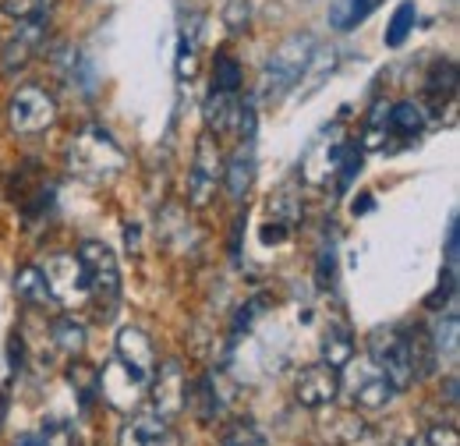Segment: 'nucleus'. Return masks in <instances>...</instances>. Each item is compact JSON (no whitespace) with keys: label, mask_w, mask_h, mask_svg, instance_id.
<instances>
[{"label":"nucleus","mask_w":460,"mask_h":446,"mask_svg":"<svg viewBox=\"0 0 460 446\" xmlns=\"http://www.w3.org/2000/svg\"><path fill=\"white\" fill-rule=\"evenodd\" d=\"M421 128H425V113H421L418 103H411V100H403V103H397V107H390V113H386V131H390V135L418 138Z\"/></svg>","instance_id":"a211bd4d"},{"label":"nucleus","mask_w":460,"mask_h":446,"mask_svg":"<svg viewBox=\"0 0 460 446\" xmlns=\"http://www.w3.org/2000/svg\"><path fill=\"white\" fill-rule=\"evenodd\" d=\"M202 22L195 18L191 25H184L181 43H177V78H195L199 71V47H202Z\"/></svg>","instance_id":"6ab92c4d"},{"label":"nucleus","mask_w":460,"mask_h":446,"mask_svg":"<svg viewBox=\"0 0 460 446\" xmlns=\"http://www.w3.org/2000/svg\"><path fill=\"white\" fill-rule=\"evenodd\" d=\"M262 433L252 418H234L220 429V446H262Z\"/></svg>","instance_id":"b1692460"},{"label":"nucleus","mask_w":460,"mask_h":446,"mask_svg":"<svg viewBox=\"0 0 460 446\" xmlns=\"http://www.w3.org/2000/svg\"><path fill=\"white\" fill-rule=\"evenodd\" d=\"M149 397H153V411L173 418L184 411L188 404V379H184V369L177 361H164L153 369V379H149Z\"/></svg>","instance_id":"1a4fd4ad"},{"label":"nucleus","mask_w":460,"mask_h":446,"mask_svg":"<svg viewBox=\"0 0 460 446\" xmlns=\"http://www.w3.org/2000/svg\"><path fill=\"white\" fill-rule=\"evenodd\" d=\"M149 390V383H142L138 376H131L120 361H114L111 369H103L100 372V393L107 397V404L111 407H120V411H128L142 393Z\"/></svg>","instance_id":"4468645a"},{"label":"nucleus","mask_w":460,"mask_h":446,"mask_svg":"<svg viewBox=\"0 0 460 446\" xmlns=\"http://www.w3.org/2000/svg\"><path fill=\"white\" fill-rule=\"evenodd\" d=\"M294 223H297V202L290 199L288 192H280V195L270 202V220H266V230H262V241H266V245L288 241Z\"/></svg>","instance_id":"dca6fc26"},{"label":"nucleus","mask_w":460,"mask_h":446,"mask_svg":"<svg viewBox=\"0 0 460 446\" xmlns=\"http://www.w3.org/2000/svg\"><path fill=\"white\" fill-rule=\"evenodd\" d=\"M117 446H181V436L173 433V425L164 415L142 411V415H131L120 425Z\"/></svg>","instance_id":"9b49d317"},{"label":"nucleus","mask_w":460,"mask_h":446,"mask_svg":"<svg viewBox=\"0 0 460 446\" xmlns=\"http://www.w3.org/2000/svg\"><path fill=\"white\" fill-rule=\"evenodd\" d=\"M213 93H227V96L241 93V64L230 54H220L213 64Z\"/></svg>","instance_id":"393cba45"},{"label":"nucleus","mask_w":460,"mask_h":446,"mask_svg":"<svg viewBox=\"0 0 460 446\" xmlns=\"http://www.w3.org/2000/svg\"><path fill=\"white\" fill-rule=\"evenodd\" d=\"M40 436H43V446H82L75 425H67V422H43Z\"/></svg>","instance_id":"bb28decb"},{"label":"nucleus","mask_w":460,"mask_h":446,"mask_svg":"<svg viewBox=\"0 0 460 446\" xmlns=\"http://www.w3.org/2000/svg\"><path fill=\"white\" fill-rule=\"evenodd\" d=\"M333 273H337V259H333V248H330V252L323 248V259H319V283H323V287H333Z\"/></svg>","instance_id":"7c9ffc66"},{"label":"nucleus","mask_w":460,"mask_h":446,"mask_svg":"<svg viewBox=\"0 0 460 446\" xmlns=\"http://www.w3.org/2000/svg\"><path fill=\"white\" fill-rule=\"evenodd\" d=\"M224 181V160H220V142L213 135H202L195 146V160L188 170V199L191 206H209V199L217 195V184Z\"/></svg>","instance_id":"0eeeda50"},{"label":"nucleus","mask_w":460,"mask_h":446,"mask_svg":"<svg viewBox=\"0 0 460 446\" xmlns=\"http://www.w3.org/2000/svg\"><path fill=\"white\" fill-rule=\"evenodd\" d=\"M368 358L383 369V376L390 379V387L401 393L418 383V369H414V351H411V336L397 326H379L368 336Z\"/></svg>","instance_id":"f03ea898"},{"label":"nucleus","mask_w":460,"mask_h":446,"mask_svg":"<svg viewBox=\"0 0 460 446\" xmlns=\"http://www.w3.org/2000/svg\"><path fill=\"white\" fill-rule=\"evenodd\" d=\"M114 354H117V361H120L131 376H138L142 383L153 379V369H156V347H153V340L142 334V330L124 326V330L117 334Z\"/></svg>","instance_id":"f8f14e48"},{"label":"nucleus","mask_w":460,"mask_h":446,"mask_svg":"<svg viewBox=\"0 0 460 446\" xmlns=\"http://www.w3.org/2000/svg\"><path fill=\"white\" fill-rule=\"evenodd\" d=\"M40 273H43L47 298H50V301H58L64 308H78V305L89 301V283H85L78 255L58 252V255H50V259L40 266Z\"/></svg>","instance_id":"423d86ee"},{"label":"nucleus","mask_w":460,"mask_h":446,"mask_svg":"<svg viewBox=\"0 0 460 446\" xmlns=\"http://www.w3.org/2000/svg\"><path fill=\"white\" fill-rule=\"evenodd\" d=\"M414 18H418L414 4H401V7H397L394 22H390V32H386V47H401L403 40L411 36V29H414Z\"/></svg>","instance_id":"a878e982"},{"label":"nucleus","mask_w":460,"mask_h":446,"mask_svg":"<svg viewBox=\"0 0 460 446\" xmlns=\"http://www.w3.org/2000/svg\"><path fill=\"white\" fill-rule=\"evenodd\" d=\"M58 120V103L43 85H22L7 100V124L18 135H40L54 128Z\"/></svg>","instance_id":"20e7f679"},{"label":"nucleus","mask_w":460,"mask_h":446,"mask_svg":"<svg viewBox=\"0 0 460 446\" xmlns=\"http://www.w3.org/2000/svg\"><path fill=\"white\" fill-rule=\"evenodd\" d=\"M50 336L58 340V347L67 351V354H82V347H85V326L75 323V316H58L50 323Z\"/></svg>","instance_id":"4be33fe9"},{"label":"nucleus","mask_w":460,"mask_h":446,"mask_svg":"<svg viewBox=\"0 0 460 446\" xmlns=\"http://www.w3.org/2000/svg\"><path fill=\"white\" fill-rule=\"evenodd\" d=\"M128 164V153L114 142L111 131H103L100 124L82 128L71 146H67V170L89 184H111L117 174Z\"/></svg>","instance_id":"f257e3e1"},{"label":"nucleus","mask_w":460,"mask_h":446,"mask_svg":"<svg viewBox=\"0 0 460 446\" xmlns=\"http://www.w3.org/2000/svg\"><path fill=\"white\" fill-rule=\"evenodd\" d=\"M224 22H227L230 32H244V25H248V0H230L227 11H224Z\"/></svg>","instance_id":"c756f323"},{"label":"nucleus","mask_w":460,"mask_h":446,"mask_svg":"<svg viewBox=\"0 0 460 446\" xmlns=\"http://www.w3.org/2000/svg\"><path fill=\"white\" fill-rule=\"evenodd\" d=\"M241 142H244V146L234 153L230 167L224 170L230 199H237V202L248 195V188H252V177H255V138H241Z\"/></svg>","instance_id":"2eb2a0df"},{"label":"nucleus","mask_w":460,"mask_h":446,"mask_svg":"<svg viewBox=\"0 0 460 446\" xmlns=\"http://www.w3.org/2000/svg\"><path fill=\"white\" fill-rule=\"evenodd\" d=\"M78 263H82V273L89 283V294H96L103 301H114L120 294V266H117L114 252L103 241H82Z\"/></svg>","instance_id":"6e6552de"},{"label":"nucleus","mask_w":460,"mask_h":446,"mask_svg":"<svg viewBox=\"0 0 460 446\" xmlns=\"http://www.w3.org/2000/svg\"><path fill=\"white\" fill-rule=\"evenodd\" d=\"M43 4L47 0H0V7L11 14V18H36V14H43Z\"/></svg>","instance_id":"c85d7f7f"},{"label":"nucleus","mask_w":460,"mask_h":446,"mask_svg":"<svg viewBox=\"0 0 460 446\" xmlns=\"http://www.w3.org/2000/svg\"><path fill=\"white\" fill-rule=\"evenodd\" d=\"M341 393H347V400L354 407L376 411V407H386L397 390L390 387V379L383 376V369L372 358H361V361L350 358L344 365V376H341Z\"/></svg>","instance_id":"39448f33"},{"label":"nucleus","mask_w":460,"mask_h":446,"mask_svg":"<svg viewBox=\"0 0 460 446\" xmlns=\"http://www.w3.org/2000/svg\"><path fill=\"white\" fill-rule=\"evenodd\" d=\"M43 36H47V29H43V14H36V18H22V25L14 29V36L4 43V71L25 67L32 57L40 54Z\"/></svg>","instance_id":"ddd939ff"},{"label":"nucleus","mask_w":460,"mask_h":446,"mask_svg":"<svg viewBox=\"0 0 460 446\" xmlns=\"http://www.w3.org/2000/svg\"><path fill=\"white\" fill-rule=\"evenodd\" d=\"M337 397H341V372L330 369L326 361L308 365V369L297 376V383H294V400H297L301 407H308V411L330 407Z\"/></svg>","instance_id":"9d476101"},{"label":"nucleus","mask_w":460,"mask_h":446,"mask_svg":"<svg viewBox=\"0 0 460 446\" xmlns=\"http://www.w3.org/2000/svg\"><path fill=\"white\" fill-rule=\"evenodd\" d=\"M14 294H18L22 301H29V305H47V301H50V298H47V283H43L40 266H25V270H18V277H14Z\"/></svg>","instance_id":"5701e85b"},{"label":"nucleus","mask_w":460,"mask_h":446,"mask_svg":"<svg viewBox=\"0 0 460 446\" xmlns=\"http://www.w3.org/2000/svg\"><path fill=\"white\" fill-rule=\"evenodd\" d=\"M67 379H71V387H78L82 404H89V400L96 397V390H100V376H96V372H89V365H71Z\"/></svg>","instance_id":"cd10ccee"},{"label":"nucleus","mask_w":460,"mask_h":446,"mask_svg":"<svg viewBox=\"0 0 460 446\" xmlns=\"http://www.w3.org/2000/svg\"><path fill=\"white\" fill-rule=\"evenodd\" d=\"M447 400L457 404V376H450V383H447Z\"/></svg>","instance_id":"473e14b6"},{"label":"nucleus","mask_w":460,"mask_h":446,"mask_svg":"<svg viewBox=\"0 0 460 446\" xmlns=\"http://www.w3.org/2000/svg\"><path fill=\"white\" fill-rule=\"evenodd\" d=\"M376 7H379V0H333V7H330V25L347 32V29H354L358 22H365Z\"/></svg>","instance_id":"aec40b11"},{"label":"nucleus","mask_w":460,"mask_h":446,"mask_svg":"<svg viewBox=\"0 0 460 446\" xmlns=\"http://www.w3.org/2000/svg\"><path fill=\"white\" fill-rule=\"evenodd\" d=\"M447 273H454L457 270V217L450 220V230H447Z\"/></svg>","instance_id":"2f4dec72"},{"label":"nucleus","mask_w":460,"mask_h":446,"mask_svg":"<svg viewBox=\"0 0 460 446\" xmlns=\"http://www.w3.org/2000/svg\"><path fill=\"white\" fill-rule=\"evenodd\" d=\"M237 113H241V103H237V96H227V93H209V100H206V120H209V128L217 131V135H224L230 124L237 120Z\"/></svg>","instance_id":"412c9836"},{"label":"nucleus","mask_w":460,"mask_h":446,"mask_svg":"<svg viewBox=\"0 0 460 446\" xmlns=\"http://www.w3.org/2000/svg\"><path fill=\"white\" fill-rule=\"evenodd\" d=\"M350 358H354V336H350V330L341 326V323H330L326 334H323V361L341 372Z\"/></svg>","instance_id":"f3484780"},{"label":"nucleus","mask_w":460,"mask_h":446,"mask_svg":"<svg viewBox=\"0 0 460 446\" xmlns=\"http://www.w3.org/2000/svg\"><path fill=\"white\" fill-rule=\"evenodd\" d=\"M407 446H432V443H429V440L421 436V440H414V443H407Z\"/></svg>","instance_id":"72a5a7b5"},{"label":"nucleus","mask_w":460,"mask_h":446,"mask_svg":"<svg viewBox=\"0 0 460 446\" xmlns=\"http://www.w3.org/2000/svg\"><path fill=\"white\" fill-rule=\"evenodd\" d=\"M312 50H315L312 36H290L284 47H277L266 60V67H262V93L270 100H280L290 85L301 78V71L308 67Z\"/></svg>","instance_id":"7ed1b4c3"}]
</instances>
